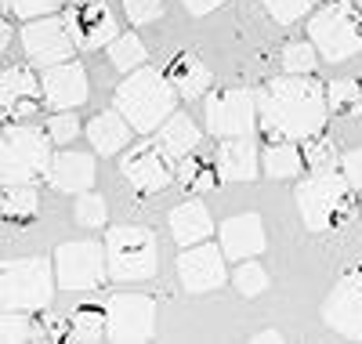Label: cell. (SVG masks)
Segmentation results:
<instances>
[{
  "instance_id": "cell-1",
  "label": "cell",
  "mask_w": 362,
  "mask_h": 344,
  "mask_svg": "<svg viewBox=\"0 0 362 344\" xmlns=\"http://www.w3.org/2000/svg\"><path fill=\"white\" fill-rule=\"evenodd\" d=\"M329 102L312 73H286L268 80L257 98V127L268 142H305L308 134L326 131Z\"/></svg>"
},
{
  "instance_id": "cell-2",
  "label": "cell",
  "mask_w": 362,
  "mask_h": 344,
  "mask_svg": "<svg viewBox=\"0 0 362 344\" xmlns=\"http://www.w3.org/2000/svg\"><path fill=\"white\" fill-rule=\"evenodd\" d=\"M297 210L308 232L341 229L355 217V189L337 167L312 171L305 181H297Z\"/></svg>"
},
{
  "instance_id": "cell-3",
  "label": "cell",
  "mask_w": 362,
  "mask_h": 344,
  "mask_svg": "<svg viewBox=\"0 0 362 344\" xmlns=\"http://www.w3.org/2000/svg\"><path fill=\"white\" fill-rule=\"evenodd\" d=\"M116 109L127 116V123L138 131V134H153L163 127V120L174 113L177 105V91L174 84L167 80V73H156V69H131V76L116 87L112 95Z\"/></svg>"
},
{
  "instance_id": "cell-4",
  "label": "cell",
  "mask_w": 362,
  "mask_h": 344,
  "mask_svg": "<svg viewBox=\"0 0 362 344\" xmlns=\"http://www.w3.org/2000/svg\"><path fill=\"white\" fill-rule=\"evenodd\" d=\"M51 134L47 127L8 123L0 131V185H33L47 174L51 164Z\"/></svg>"
},
{
  "instance_id": "cell-5",
  "label": "cell",
  "mask_w": 362,
  "mask_h": 344,
  "mask_svg": "<svg viewBox=\"0 0 362 344\" xmlns=\"http://www.w3.org/2000/svg\"><path fill=\"white\" fill-rule=\"evenodd\" d=\"M105 258H109V279L145 283L160 268V246L145 225H116L105 236Z\"/></svg>"
},
{
  "instance_id": "cell-6",
  "label": "cell",
  "mask_w": 362,
  "mask_h": 344,
  "mask_svg": "<svg viewBox=\"0 0 362 344\" xmlns=\"http://www.w3.org/2000/svg\"><path fill=\"white\" fill-rule=\"evenodd\" d=\"M54 265L44 258L0 261V308L44 311L54 297Z\"/></svg>"
},
{
  "instance_id": "cell-7",
  "label": "cell",
  "mask_w": 362,
  "mask_h": 344,
  "mask_svg": "<svg viewBox=\"0 0 362 344\" xmlns=\"http://www.w3.org/2000/svg\"><path fill=\"white\" fill-rule=\"evenodd\" d=\"M308 37L326 62H344L362 51V11L355 0H329L308 18Z\"/></svg>"
},
{
  "instance_id": "cell-8",
  "label": "cell",
  "mask_w": 362,
  "mask_h": 344,
  "mask_svg": "<svg viewBox=\"0 0 362 344\" xmlns=\"http://www.w3.org/2000/svg\"><path fill=\"white\" fill-rule=\"evenodd\" d=\"M54 279L62 290H98L109 279L105 246L95 239H73L54 250Z\"/></svg>"
},
{
  "instance_id": "cell-9",
  "label": "cell",
  "mask_w": 362,
  "mask_h": 344,
  "mask_svg": "<svg viewBox=\"0 0 362 344\" xmlns=\"http://www.w3.org/2000/svg\"><path fill=\"white\" fill-rule=\"evenodd\" d=\"M22 51L33 66H58V62H69L76 51V37L69 29L66 15H40L29 18L22 29Z\"/></svg>"
},
{
  "instance_id": "cell-10",
  "label": "cell",
  "mask_w": 362,
  "mask_h": 344,
  "mask_svg": "<svg viewBox=\"0 0 362 344\" xmlns=\"http://www.w3.org/2000/svg\"><path fill=\"white\" fill-rule=\"evenodd\" d=\"M156 297L148 294H112L105 301V337L109 340H148L156 333Z\"/></svg>"
},
{
  "instance_id": "cell-11",
  "label": "cell",
  "mask_w": 362,
  "mask_h": 344,
  "mask_svg": "<svg viewBox=\"0 0 362 344\" xmlns=\"http://www.w3.org/2000/svg\"><path fill=\"white\" fill-rule=\"evenodd\" d=\"M206 131L214 138H243L257 127V102L250 91H214L206 98Z\"/></svg>"
},
{
  "instance_id": "cell-12",
  "label": "cell",
  "mask_w": 362,
  "mask_h": 344,
  "mask_svg": "<svg viewBox=\"0 0 362 344\" xmlns=\"http://www.w3.org/2000/svg\"><path fill=\"white\" fill-rule=\"evenodd\" d=\"M119 174L127 178V185L134 193H163L167 185L174 181V167H170V156L160 149V142H141L131 152H124L119 160Z\"/></svg>"
},
{
  "instance_id": "cell-13",
  "label": "cell",
  "mask_w": 362,
  "mask_h": 344,
  "mask_svg": "<svg viewBox=\"0 0 362 344\" xmlns=\"http://www.w3.org/2000/svg\"><path fill=\"white\" fill-rule=\"evenodd\" d=\"M177 279L189 294H214L228 283L225 272V250L214 243H196L185 246L177 258Z\"/></svg>"
},
{
  "instance_id": "cell-14",
  "label": "cell",
  "mask_w": 362,
  "mask_h": 344,
  "mask_svg": "<svg viewBox=\"0 0 362 344\" xmlns=\"http://www.w3.org/2000/svg\"><path fill=\"white\" fill-rule=\"evenodd\" d=\"M40 105H44V91L33 69L25 66L0 69V120L18 123L25 116H33Z\"/></svg>"
},
{
  "instance_id": "cell-15",
  "label": "cell",
  "mask_w": 362,
  "mask_h": 344,
  "mask_svg": "<svg viewBox=\"0 0 362 344\" xmlns=\"http://www.w3.org/2000/svg\"><path fill=\"white\" fill-rule=\"evenodd\" d=\"M322 323L344 337L362 340V272H348L344 279H337V287L322 304Z\"/></svg>"
},
{
  "instance_id": "cell-16",
  "label": "cell",
  "mask_w": 362,
  "mask_h": 344,
  "mask_svg": "<svg viewBox=\"0 0 362 344\" xmlns=\"http://www.w3.org/2000/svg\"><path fill=\"white\" fill-rule=\"evenodd\" d=\"M66 18H69V29L76 37V47H83V51H98L119 37L116 18H112L105 0H76L73 8H66Z\"/></svg>"
},
{
  "instance_id": "cell-17",
  "label": "cell",
  "mask_w": 362,
  "mask_h": 344,
  "mask_svg": "<svg viewBox=\"0 0 362 344\" xmlns=\"http://www.w3.org/2000/svg\"><path fill=\"white\" fill-rule=\"evenodd\" d=\"M40 91H44V105L51 113L58 109H80L90 95H87V69L80 62H58V66H47L44 69V80H40Z\"/></svg>"
},
{
  "instance_id": "cell-18",
  "label": "cell",
  "mask_w": 362,
  "mask_h": 344,
  "mask_svg": "<svg viewBox=\"0 0 362 344\" xmlns=\"http://www.w3.org/2000/svg\"><path fill=\"white\" fill-rule=\"evenodd\" d=\"M47 185L54 193H87L95 185V156L87 152H54L47 164Z\"/></svg>"
},
{
  "instance_id": "cell-19",
  "label": "cell",
  "mask_w": 362,
  "mask_h": 344,
  "mask_svg": "<svg viewBox=\"0 0 362 344\" xmlns=\"http://www.w3.org/2000/svg\"><path fill=\"white\" fill-rule=\"evenodd\" d=\"M221 250L232 261L257 258L264 250V222L257 214H235L221 225Z\"/></svg>"
},
{
  "instance_id": "cell-20",
  "label": "cell",
  "mask_w": 362,
  "mask_h": 344,
  "mask_svg": "<svg viewBox=\"0 0 362 344\" xmlns=\"http://www.w3.org/2000/svg\"><path fill=\"white\" fill-rule=\"evenodd\" d=\"M257 149H254V142H250V134H243V138H221V145H218V178L221 181H254L257 178V171H261V164H257Z\"/></svg>"
},
{
  "instance_id": "cell-21",
  "label": "cell",
  "mask_w": 362,
  "mask_h": 344,
  "mask_svg": "<svg viewBox=\"0 0 362 344\" xmlns=\"http://www.w3.org/2000/svg\"><path fill=\"white\" fill-rule=\"evenodd\" d=\"M131 123L119 109H105L98 116L87 120V138H90V149L102 152V156H116L131 145Z\"/></svg>"
},
{
  "instance_id": "cell-22",
  "label": "cell",
  "mask_w": 362,
  "mask_h": 344,
  "mask_svg": "<svg viewBox=\"0 0 362 344\" xmlns=\"http://www.w3.org/2000/svg\"><path fill=\"white\" fill-rule=\"evenodd\" d=\"M167 80L174 84L177 98H185V102H196L199 95H206V91H210V69L203 66V58L192 55V51H181V55L170 58Z\"/></svg>"
},
{
  "instance_id": "cell-23",
  "label": "cell",
  "mask_w": 362,
  "mask_h": 344,
  "mask_svg": "<svg viewBox=\"0 0 362 344\" xmlns=\"http://www.w3.org/2000/svg\"><path fill=\"white\" fill-rule=\"evenodd\" d=\"M210 232H214V222H210V214L199 200L177 203L170 210V236L177 246H196V243L210 239Z\"/></svg>"
},
{
  "instance_id": "cell-24",
  "label": "cell",
  "mask_w": 362,
  "mask_h": 344,
  "mask_svg": "<svg viewBox=\"0 0 362 344\" xmlns=\"http://www.w3.org/2000/svg\"><path fill=\"white\" fill-rule=\"evenodd\" d=\"M160 149L170 156V160H185L189 152H196V145H199V127L189 120V113H170L167 120H163V127H160Z\"/></svg>"
},
{
  "instance_id": "cell-25",
  "label": "cell",
  "mask_w": 362,
  "mask_h": 344,
  "mask_svg": "<svg viewBox=\"0 0 362 344\" xmlns=\"http://www.w3.org/2000/svg\"><path fill=\"white\" fill-rule=\"evenodd\" d=\"M261 167L268 178H297L305 171V156H300V145L297 142H268V149L261 152Z\"/></svg>"
},
{
  "instance_id": "cell-26",
  "label": "cell",
  "mask_w": 362,
  "mask_h": 344,
  "mask_svg": "<svg viewBox=\"0 0 362 344\" xmlns=\"http://www.w3.org/2000/svg\"><path fill=\"white\" fill-rule=\"evenodd\" d=\"M37 189L33 185H4V193H0V217L11 225H25L37 217Z\"/></svg>"
},
{
  "instance_id": "cell-27",
  "label": "cell",
  "mask_w": 362,
  "mask_h": 344,
  "mask_svg": "<svg viewBox=\"0 0 362 344\" xmlns=\"http://www.w3.org/2000/svg\"><path fill=\"white\" fill-rule=\"evenodd\" d=\"M218 181H221L218 178V164L203 160V156H196V152H189L185 160L177 164V185L185 193H210Z\"/></svg>"
},
{
  "instance_id": "cell-28",
  "label": "cell",
  "mask_w": 362,
  "mask_h": 344,
  "mask_svg": "<svg viewBox=\"0 0 362 344\" xmlns=\"http://www.w3.org/2000/svg\"><path fill=\"white\" fill-rule=\"evenodd\" d=\"M69 337L73 340H102L105 337V308L80 304L69 316Z\"/></svg>"
},
{
  "instance_id": "cell-29",
  "label": "cell",
  "mask_w": 362,
  "mask_h": 344,
  "mask_svg": "<svg viewBox=\"0 0 362 344\" xmlns=\"http://www.w3.org/2000/svg\"><path fill=\"white\" fill-rule=\"evenodd\" d=\"M326 102L334 116H362V84L358 80H334L326 87Z\"/></svg>"
},
{
  "instance_id": "cell-30",
  "label": "cell",
  "mask_w": 362,
  "mask_h": 344,
  "mask_svg": "<svg viewBox=\"0 0 362 344\" xmlns=\"http://www.w3.org/2000/svg\"><path fill=\"white\" fill-rule=\"evenodd\" d=\"M232 283H235V294L239 297H261L264 290H268V272H264V265H257L254 258H247V261H239L235 265V272H232Z\"/></svg>"
},
{
  "instance_id": "cell-31",
  "label": "cell",
  "mask_w": 362,
  "mask_h": 344,
  "mask_svg": "<svg viewBox=\"0 0 362 344\" xmlns=\"http://www.w3.org/2000/svg\"><path fill=\"white\" fill-rule=\"evenodd\" d=\"M300 156H305V167H312V171L337 167V145H334V138H329L326 131L308 134L305 142H300Z\"/></svg>"
},
{
  "instance_id": "cell-32",
  "label": "cell",
  "mask_w": 362,
  "mask_h": 344,
  "mask_svg": "<svg viewBox=\"0 0 362 344\" xmlns=\"http://www.w3.org/2000/svg\"><path fill=\"white\" fill-rule=\"evenodd\" d=\"M145 58H148V51H145V44H141L134 33L116 37V40L109 44V62H112L116 69H124V73H131V69L145 66Z\"/></svg>"
},
{
  "instance_id": "cell-33",
  "label": "cell",
  "mask_w": 362,
  "mask_h": 344,
  "mask_svg": "<svg viewBox=\"0 0 362 344\" xmlns=\"http://www.w3.org/2000/svg\"><path fill=\"white\" fill-rule=\"evenodd\" d=\"M37 323L29 319V311L15 308H0V344H15V340H33Z\"/></svg>"
},
{
  "instance_id": "cell-34",
  "label": "cell",
  "mask_w": 362,
  "mask_h": 344,
  "mask_svg": "<svg viewBox=\"0 0 362 344\" xmlns=\"http://www.w3.org/2000/svg\"><path fill=\"white\" fill-rule=\"evenodd\" d=\"M283 69L286 73H315L319 69V47L312 40H293L283 47Z\"/></svg>"
},
{
  "instance_id": "cell-35",
  "label": "cell",
  "mask_w": 362,
  "mask_h": 344,
  "mask_svg": "<svg viewBox=\"0 0 362 344\" xmlns=\"http://www.w3.org/2000/svg\"><path fill=\"white\" fill-rule=\"evenodd\" d=\"M261 8L268 11V18H276L279 25H293L305 15H312L315 0H261Z\"/></svg>"
},
{
  "instance_id": "cell-36",
  "label": "cell",
  "mask_w": 362,
  "mask_h": 344,
  "mask_svg": "<svg viewBox=\"0 0 362 344\" xmlns=\"http://www.w3.org/2000/svg\"><path fill=\"white\" fill-rule=\"evenodd\" d=\"M44 127H47V134H51V142H54V145H73V142H76V134H80L76 109H58V113H51Z\"/></svg>"
},
{
  "instance_id": "cell-37",
  "label": "cell",
  "mask_w": 362,
  "mask_h": 344,
  "mask_svg": "<svg viewBox=\"0 0 362 344\" xmlns=\"http://www.w3.org/2000/svg\"><path fill=\"white\" fill-rule=\"evenodd\" d=\"M105 217H109V210H105V200H102V196L80 193V200H76V225H83V229H102Z\"/></svg>"
},
{
  "instance_id": "cell-38",
  "label": "cell",
  "mask_w": 362,
  "mask_h": 344,
  "mask_svg": "<svg viewBox=\"0 0 362 344\" xmlns=\"http://www.w3.org/2000/svg\"><path fill=\"white\" fill-rule=\"evenodd\" d=\"M15 18H40V15H54V11H62L66 0H0Z\"/></svg>"
},
{
  "instance_id": "cell-39",
  "label": "cell",
  "mask_w": 362,
  "mask_h": 344,
  "mask_svg": "<svg viewBox=\"0 0 362 344\" xmlns=\"http://www.w3.org/2000/svg\"><path fill=\"white\" fill-rule=\"evenodd\" d=\"M124 11L131 25H148L163 15V0H124Z\"/></svg>"
},
{
  "instance_id": "cell-40",
  "label": "cell",
  "mask_w": 362,
  "mask_h": 344,
  "mask_svg": "<svg viewBox=\"0 0 362 344\" xmlns=\"http://www.w3.org/2000/svg\"><path fill=\"white\" fill-rule=\"evenodd\" d=\"M40 330V337H47V340H66L69 337V319H62V316H51V311H47V316H40V323H37Z\"/></svg>"
},
{
  "instance_id": "cell-41",
  "label": "cell",
  "mask_w": 362,
  "mask_h": 344,
  "mask_svg": "<svg viewBox=\"0 0 362 344\" xmlns=\"http://www.w3.org/2000/svg\"><path fill=\"white\" fill-rule=\"evenodd\" d=\"M341 171H344V178L351 181V189L355 193H362V149H351L344 160H341Z\"/></svg>"
},
{
  "instance_id": "cell-42",
  "label": "cell",
  "mask_w": 362,
  "mask_h": 344,
  "mask_svg": "<svg viewBox=\"0 0 362 344\" xmlns=\"http://www.w3.org/2000/svg\"><path fill=\"white\" fill-rule=\"evenodd\" d=\"M181 4H185L189 15H210L214 8H221L225 0H181Z\"/></svg>"
},
{
  "instance_id": "cell-43",
  "label": "cell",
  "mask_w": 362,
  "mask_h": 344,
  "mask_svg": "<svg viewBox=\"0 0 362 344\" xmlns=\"http://www.w3.org/2000/svg\"><path fill=\"white\" fill-rule=\"evenodd\" d=\"M8 44H11V25L0 18V58H4V51H8Z\"/></svg>"
},
{
  "instance_id": "cell-44",
  "label": "cell",
  "mask_w": 362,
  "mask_h": 344,
  "mask_svg": "<svg viewBox=\"0 0 362 344\" xmlns=\"http://www.w3.org/2000/svg\"><path fill=\"white\" fill-rule=\"evenodd\" d=\"M254 340H257V344H272V340L279 344V340H283V333H279V330H261V333H254Z\"/></svg>"
},
{
  "instance_id": "cell-45",
  "label": "cell",
  "mask_w": 362,
  "mask_h": 344,
  "mask_svg": "<svg viewBox=\"0 0 362 344\" xmlns=\"http://www.w3.org/2000/svg\"><path fill=\"white\" fill-rule=\"evenodd\" d=\"M355 4H358V11H362V0H355Z\"/></svg>"
},
{
  "instance_id": "cell-46",
  "label": "cell",
  "mask_w": 362,
  "mask_h": 344,
  "mask_svg": "<svg viewBox=\"0 0 362 344\" xmlns=\"http://www.w3.org/2000/svg\"><path fill=\"white\" fill-rule=\"evenodd\" d=\"M358 268H362V265H358Z\"/></svg>"
}]
</instances>
